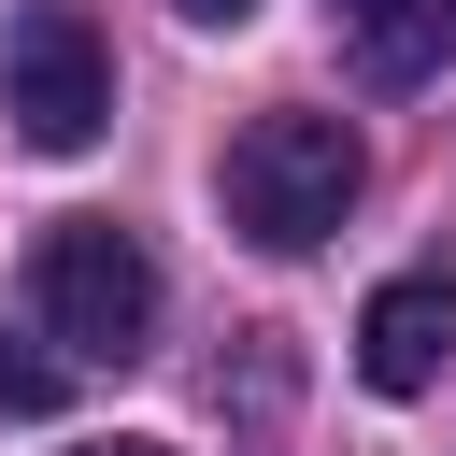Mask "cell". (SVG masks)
I'll return each mask as SVG.
<instances>
[{
    "instance_id": "cell-1",
    "label": "cell",
    "mask_w": 456,
    "mask_h": 456,
    "mask_svg": "<svg viewBox=\"0 0 456 456\" xmlns=\"http://www.w3.org/2000/svg\"><path fill=\"white\" fill-rule=\"evenodd\" d=\"M356 128L342 114H256L242 142H228V228L256 242V256H314L342 214H356Z\"/></svg>"
},
{
    "instance_id": "cell-6",
    "label": "cell",
    "mask_w": 456,
    "mask_h": 456,
    "mask_svg": "<svg viewBox=\"0 0 456 456\" xmlns=\"http://www.w3.org/2000/svg\"><path fill=\"white\" fill-rule=\"evenodd\" d=\"M57 399H71V370L28 356V342H0V413H57Z\"/></svg>"
},
{
    "instance_id": "cell-5",
    "label": "cell",
    "mask_w": 456,
    "mask_h": 456,
    "mask_svg": "<svg viewBox=\"0 0 456 456\" xmlns=\"http://www.w3.org/2000/svg\"><path fill=\"white\" fill-rule=\"evenodd\" d=\"M442 43H456V0H413V14H385V28H370V71H385V86H413Z\"/></svg>"
},
{
    "instance_id": "cell-9",
    "label": "cell",
    "mask_w": 456,
    "mask_h": 456,
    "mask_svg": "<svg viewBox=\"0 0 456 456\" xmlns=\"http://www.w3.org/2000/svg\"><path fill=\"white\" fill-rule=\"evenodd\" d=\"M342 14H356V28H385V14H413V0H342Z\"/></svg>"
},
{
    "instance_id": "cell-4",
    "label": "cell",
    "mask_w": 456,
    "mask_h": 456,
    "mask_svg": "<svg viewBox=\"0 0 456 456\" xmlns=\"http://www.w3.org/2000/svg\"><path fill=\"white\" fill-rule=\"evenodd\" d=\"M442 356H456V256L370 285V314H356V385H370V399H428Z\"/></svg>"
},
{
    "instance_id": "cell-2",
    "label": "cell",
    "mask_w": 456,
    "mask_h": 456,
    "mask_svg": "<svg viewBox=\"0 0 456 456\" xmlns=\"http://www.w3.org/2000/svg\"><path fill=\"white\" fill-rule=\"evenodd\" d=\"M28 299H43V328H57L71 356H142V328H157V256H142V228H114V214H57L43 256H28Z\"/></svg>"
},
{
    "instance_id": "cell-8",
    "label": "cell",
    "mask_w": 456,
    "mask_h": 456,
    "mask_svg": "<svg viewBox=\"0 0 456 456\" xmlns=\"http://www.w3.org/2000/svg\"><path fill=\"white\" fill-rule=\"evenodd\" d=\"M171 14H185V28H242L256 0H171Z\"/></svg>"
},
{
    "instance_id": "cell-3",
    "label": "cell",
    "mask_w": 456,
    "mask_h": 456,
    "mask_svg": "<svg viewBox=\"0 0 456 456\" xmlns=\"http://www.w3.org/2000/svg\"><path fill=\"white\" fill-rule=\"evenodd\" d=\"M0 114H14L28 157H86V142L114 128V57H100V28H86L71 0H28V14L0 28Z\"/></svg>"
},
{
    "instance_id": "cell-7",
    "label": "cell",
    "mask_w": 456,
    "mask_h": 456,
    "mask_svg": "<svg viewBox=\"0 0 456 456\" xmlns=\"http://www.w3.org/2000/svg\"><path fill=\"white\" fill-rule=\"evenodd\" d=\"M71 456H185V442H157V428H114V442H71Z\"/></svg>"
}]
</instances>
